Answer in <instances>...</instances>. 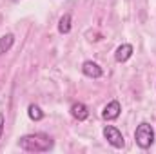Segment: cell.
I'll return each instance as SVG.
<instances>
[{"label":"cell","mask_w":156,"mask_h":154,"mask_svg":"<svg viewBox=\"0 0 156 154\" xmlns=\"http://www.w3.org/2000/svg\"><path fill=\"white\" fill-rule=\"evenodd\" d=\"M55 145L53 138L45 132H31V134H24L18 140V147L26 152H47L51 151Z\"/></svg>","instance_id":"cell-1"},{"label":"cell","mask_w":156,"mask_h":154,"mask_svg":"<svg viewBox=\"0 0 156 154\" xmlns=\"http://www.w3.org/2000/svg\"><path fill=\"white\" fill-rule=\"evenodd\" d=\"M134 142L144 151H147V149L153 147V143H154V129H153V125L149 121H142L136 127V131H134Z\"/></svg>","instance_id":"cell-2"},{"label":"cell","mask_w":156,"mask_h":154,"mask_svg":"<svg viewBox=\"0 0 156 154\" xmlns=\"http://www.w3.org/2000/svg\"><path fill=\"white\" fill-rule=\"evenodd\" d=\"M104 138H105L107 143H109L111 147H115V149H123V145H125L123 134L118 131L115 125H105V127H104Z\"/></svg>","instance_id":"cell-3"},{"label":"cell","mask_w":156,"mask_h":154,"mask_svg":"<svg viewBox=\"0 0 156 154\" xmlns=\"http://www.w3.org/2000/svg\"><path fill=\"white\" fill-rule=\"evenodd\" d=\"M82 73H83L87 78L96 80V78H102V75H104V69H102L96 62H93V60H85V62L82 64Z\"/></svg>","instance_id":"cell-4"},{"label":"cell","mask_w":156,"mask_h":154,"mask_svg":"<svg viewBox=\"0 0 156 154\" xmlns=\"http://www.w3.org/2000/svg\"><path fill=\"white\" fill-rule=\"evenodd\" d=\"M122 113V105H120V102L118 100H111L105 107H104V111H102V118L104 120H107V121H113V120H116L118 116Z\"/></svg>","instance_id":"cell-5"},{"label":"cell","mask_w":156,"mask_h":154,"mask_svg":"<svg viewBox=\"0 0 156 154\" xmlns=\"http://www.w3.org/2000/svg\"><path fill=\"white\" fill-rule=\"evenodd\" d=\"M133 53H134V47L131 44H122V45H118L116 51H115V60L118 64H123V62H127L133 56Z\"/></svg>","instance_id":"cell-6"},{"label":"cell","mask_w":156,"mask_h":154,"mask_svg":"<svg viewBox=\"0 0 156 154\" xmlns=\"http://www.w3.org/2000/svg\"><path fill=\"white\" fill-rule=\"evenodd\" d=\"M71 116L78 120V121H85L87 118H89V109H87V105L83 103V102H76V103H73L71 105Z\"/></svg>","instance_id":"cell-7"},{"label":"cell","mask_w":156,"mask_h":154,"mask_svg":"<svg viewBox=\"0 0 156 154\" xmlns=\"http://www.w3.org/2000/svg\"><path fill=\"white\" fill-rule=\"evenodd\" d=\"M71 27H73V18H71V13H64L58 20V33L60 35H67L71 33Z\"/></svg>","instance_id":"cell-8"},{"label":"cell","mask_w":156,"mask_h":154,"mask_svg":"<svg viewBox=\"0 0 156 154\" xmlns=\"http://www.w3.org/2000/svg\"><path fill=\"white\" fill-rule=\"evenodd\" d=\"M13 44H15V35L13 33H5L4 37H0V56L5 54V53H9L11 47H13Z\"/></svg>","instance_id":"cell-9"},{"label":"cell","mask_w":156,"mask_h":154,"mask_svg":"<svg viewBox=\"0 0 156 154\" xmlns=\"http://www.w3.org/2000/svg\"><path fill=\"white\" fill-rule=\"evenodd\" d=\"M27 116H29L33 121H40V120H44L45 114H44V111L40 109L37 103H31V105L27 107Z\"/></svg>","instance_id":"cell-10"},{"label":"cell","mask_w":156,"mask_h":154,"mask_svg":"<svg viewBox=\"0 0 156 154\" xmlns=\"http://www.w3.org/2000/svg\"><path fill=\"white\" fill-rule=\"evenodd\" d=\"M4 125H5V116H4V113H0V138L4 134Z\"/></svg>","instance_id":"cell-11"}]
</instances>
